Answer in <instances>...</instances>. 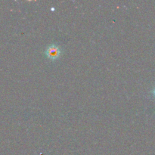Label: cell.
Listing matches in <instances>:
<instances>
[{"label": "cell", "mask_w": 155, "mask_h": 155, "mask_svg": "<svg viewBox=\"0 0 155 155\" xmlns=\"http://www.w3.org/2000/svg\"><path fill=\"white\" fill-rule=\"evenodd\" d=\"M45 54L47 58L53 61L58 60L61 56L62 49L58 44L52 43L45 48Z\"/></svg>", "instance_id": "cell-1"}, {"label": "cell", "mask_w": 155, "mask_h": 155, "mask_svg": "<svg viewBox=\"0 0 155 155\" xmlns=\"http://www.w3.org/2000/svg\"><path fill=\"white\" fill-rule=\"evenodd\" d=\"M153 94H154V97H155V88H154V90H153Z\"/></svg>", "instance_id": "cell-2"}]
</instances>
